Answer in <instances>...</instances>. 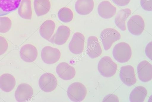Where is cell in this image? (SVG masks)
I'll use <instances>...</instances> for the list:
<instances>
[{
  "mask_svg": "<svg viewBox=\"0 0 152 102\" xmlns=\"http://www.w3.org/2000/svg\"><path fill=\"white\" fill-rule=\"evenodd\" d=\"M112 54L115 60L120 63L128 62L132 56V50L129 45L125 42H121L114 47Z\"/></svg>",
  "mask_w": 152,
  "mask_h": 102,
  "instance_id": "1",
  "label": "cell"
},
{
  "mask_svg": "<svg viewBox=\"0 0 152 102\" xmlns=\"http://www.w3.org/2000/svg\"><path fill=\"white\" fill-rule=\"evenodd\" d=\"M117 68V64L109 56L102 58L98 65V69L100 74L106 78L113 76L116 73Z\"/></svg>",
  "mask_w": 152,
  "mask_h": 102,
  "instance_id": "2",
  "label": "cell"
},
{
  "mask_svg": "<svg viewBox=\"0 0 152 102\" xmlns=\"http://www.w3.org/2000/svg\"><path fill=\"white\" fill-rule=\"evenodd\" d=\"M67 93L68 97L72 101L81 102L85 98L87 94V90L83 84L76 82L69 85Z\"/></svg>",
  "mask_w": 152,
  "mask_h": 102,
  "instance_id": "3",
  "label": "cell"
},
{
  "mask_svg": "<svg viewBox=\"0 0 152 102\" xmlns=\"http://www.w3.org/2000/svg\"><path fill=\"white\" fill-rule=\"evenodd\" d=\"M121 37L120 33L115 29L108 28L104 29L100 34V38L104 50H109L113 43L119 40Z\"/></svg>",
  "mask_w": 152,
  "mask_h": 102,
  "instance_id": "4",
  "label": "cell"
},
{
  "mask_svg": "<svg viewBox=\"0 0 152 102\" xmlns=\"http://www.w3.org/2000/svg\"><path fill=\"white\" fill-rule=\"evenodd\" d=\"M145 23L143 18L137 15L132 16L127 23V27L129 32L132 34L138 36L143 32Z\"/></svg>",
  "mask_w": 152,
  "mask_h": 102,
  "instance_id": "5",
  "label": "cell"
},
{
  "mask_svg": "<svg viewBox=\"0 0 152 102\" xmlns=\"http://www.w3.org/2000/svg\"><path fill=\"white\" fill-rule=\"evenodd\" d=\"M39 85L42 90L47 93L54 91L58 85V81L55 75L51 73L43 74L39 80Z\"/></svg>",
  "mask_w": 152,
  "mask_h": 102,
  "instance_id": "6",
  "label": "cell"
},
{
  "mask_svg": "<svg viewBox=\"0 0 152 102\" xmlns=\"http://www.w3.org/2000/svg\"><path fill=\"white\" fill-rule=\"evenodd\" d=\"M61 55V52L58 49L48 46L44 47L41 53L43 61L49 65L57 62L60 59Z\"/></svg>",
  "mask_w": 152,
  "mask_h": 102,
  "instance_id": "7",
  "label": "cell"
},
{
  "mask_svg": "<svg viewBox=\"0 0 152 102\" xmlns=\"http://www.w3.org/2000/svg\"><path fill=\"white\" fill-rule=\"evenodd\" d=\"M119 76L122 82L128 86H131L137 82V79L134 67L127 65L121 67Z\"/></svg>",
  "mask_w": 152,
  "mask_h": 102,
  "instance_id": "8",
  "label": "cell"
},
{
  "mask_svg": "<svg viewBox=\"0 0 152 102\" xmlns=\"http://www.w3.org/2000/svg\"><path fill=\"white\" fill-rule=\"evenodd\" d=\"M88 56L91 59L97 58L102 53V50L98 38L91 36L88 39L86 50Z\"/></svg>",
  "mask_w": 152,
  "mask_h": 102,
  "instance_id": "9",
  "label": "cell"
},
{
  "mask_svg": "<svg viewBox=\"0 0 152 102\" xmlns=\"http://www.w3.org/2000/svg\"><path fill=\"white\" fill-rule=\"evenodd\" d=\"M85 42L84 36L80 33H76L69 44V50L75 55L82 53L84 50Z\"/></svg>",
  "mask_w": 152,
  "mask_h": 102,
  "instance_id": "10",
  "label": "cell"
},
{
  "mask_svg": "<svg viewBox=\"0 0 152 102\" xmlns=\"http://www.w3.org/2000/svg\"><path fill=\"white\" fill-rule=\"evenodd\" d=\"M70 34L71 30L68 27L61 26L58 27L57 32L49 41L53 44L62 45L67 41Z\"/></svg>",
  "mask_w": 152,
  "mask_h": 102,
  "instance_id": "11",
  "label": "cell"
},
{
  "mask_svg": "<svg viewBox=\"0 0 152 102\" xmlns=\"http://www.w3.org/2000/svg\"><path fill=\"white\" fill-rule=\"evenodd\" d=\"M137 75L139 79L144 82L151 81L152 78V66L147 61L140 62L137 67Z\"/></svg>",
  "mask_w": 152,
  "mask_h": 102,
  "instance_id": "12",
  "label": "cell"
},
{
  "mask_svg": "<svg viewBox=\"0 0 152 102\" xmlns=\"http://www.w3.org/2000/svg\"><path fill=\"white\" fill-rule=\"evenodd\" d=\"M56 72L60 78L65 80L73 79L76 74L75 68L65 62H62L57 66Z\"/></svg>",
  "mask_w": 152,
  "mask_h": 102,
  "instance_id": "13",
  "label": "cell"
},
{
  "mask_svg": "<svg viewBox=\"0 0 152 102\" xmlns=\"http://www.w3.org/2000/svg\"><path fill=\"white\" fill-rule=\"evenodd\" d=\"M33 88L27 83H22L18 86L15 92V98L18 102L28 101L33 95Z\"/></svg>",
  "mask_w": 152,
  "mask_h": 102,
  "instance_id": "14",
  "label": "cell"
},
{
  "mask_svg": "<svg viewBox=\"0 0 152 102\" xmlns=\"http://www.w3.org/2000/svg\"><path fill=\"white\" fill-rule=\"evenodd\" d=\"M20 55L24 61L28 63L33 62L37 58L38 51L34 45L27 44L24 45L21 48Z\"/></svg>",
  "mask_w": 152,
  "mask_h": 102,
  "instance_id": "15",
  "label": "cell"
},
{
  "mask_svg": "<svg viewBox=\"0 0 152 102\" xmlns=\"http://www.w3.org/2000/svg\"><path fill=\"white\" fill-rule=\"evenodd\" d=\"M116 8L107 1L102 2L98 7V15L101 18L108 19L112 18L116 14Z\"/></svg>",
  "mask_w": 152,
  "mask_h": 102,
  "instance_id": "16",
  "label": "cell"
},
{
  "mask_svg": "<svg viewBox=\"0 0 152 102\" xmlns=\"http://www.w3.org/2000/svg\"><path fill=\"white\" fill-rule=\"evenodd\" d=\"M22 0H0V16L7 15L16 11Z\"/></svg>",
  "mask_w": 152,
  "mask_h": 102,
  "instance_id": "17",
  "label": "cell"
},
{
  "mask_svg": "<svg viewBox=\"0 0 152 102\" xmlns=\"http://www.w3.org/2000/svg\"><path fill=\"white\" fill-rule=\"evenodd\" d=\"M94 3L93 0H77L75 8L76 12L81 15H87L93 10Z\"/></svg>",
  "mask_w": 152,
  "mask_h": 102,
  "instance_id": "18",
  "label": "cell"
},
{
  "mask_svg": "<svg viewBox=\"0 0 152 102\" xmlns=\"http://www.w3.org/2000/svg\"><path fill=\"white\" fill-rule=\"evenodd\" d=\"M131 10L129 8L122 9L116 15L115 19V23L116 26L122 31L126 30V21L132 14Z\"/></svg>",
  "mask_w": 152,
  "mask_h": 102,
  "instance_id": "19",
  "label": "cell"
},
{
  "mask_svg": "<svg viewBox=\"0 0 152 102\" xmlns=\"http://www.w3.org/2000/svg\"><path fill=\"white\" fill-rule=\"evenodd\" d=\"M16 83L15 77L10 74H5L0 76V88L3 91L9 92L13 90Z\"/></svg>",
  "mask_w": 152,
  "mask_h": 102,
  "instance_id": "20",
  "label": "cell"
},
{
  "mask_svg": "<svg viewBox=\"0 0 152 102\" xmlns=\"http://www.w3.org/2000/svg\"><path fill=\"white\" fill-rule=\"evenodd\" d=\"M56 27V24L52 20L46 21L40 28L39 33L41 36L44 39L49 41L53 35Z\"/></svg>",
  "mask_w": 152,
  "mask_h": 102,
  "instance_id": "21",
  "label": "cell"
},
{
  "mask_svg": "<svg viewBox=\"0 0 152 102\" xmlns=\"http://www.w3.org/2000/svg\"><path fill=\"white\" fill-rule=\"evenodd\" d=\"M34 6L35 12L38 17L46 15L51 8L50 0H34Z\"/></svg>",
  "mask_w": 152,
  "mask_h": 102,
  "instance_id": "22",
  "label": "cell"
},
{
  "mask_svg": "<svg viewBox=\"0 0 152 102\" xmlns=\"http://www.w3.org/2000/svg\"><path fill=\"white\" fill-rule=\"evenodd\" d=\"M18 13L19 16L23 19H31L32 10L31 0H22L18 8Z\"/></svg>",
  "mask_w": 152,
  "mask_h": 102,
  "instance_id": "23",
  "label": "cell"
},
{
  "mask_svg": "<svg viewBox=\"0 0 152 102\" xmlns=\"http://www.w3.org/2000/svg\"><path fill=\"white\" fill-rule=\"evenodd\" d=\"M147 94V91L144 87L138 86L134 88L130 93L129 99L131 102H142Z\"/></svg>",
  "mask_w": 152,
  "mask_h": 102,
  "instance_id": "24",
  "label": "cell"
},
{
  "mask_svg": "<svg viewBox=\"0 0 152 102\" xmlns=\"http://www.w3.org/2000/svg\"><path fill=\"white\" fill-rule=\"evenodd\" d=\"M58 15L59 20L65 23L70 22L74 18L73 12L67 7H64L61 9L58 12Z\"/></svg>",
  "mask_w": 152,
  "mask_h": 102,
  "instance_id": "25",
  "label": "cell"
},
{
  "mask_svg": "<svg viewBox=\"0 0 152 102\" xmlns=\"http://www.w3.org/2000/svg\"><path fill=\"white\" fill-rule=\"evenodd\" d=\"M12 26V22L8 17L0 16V33L9 32Z\"/></svg>",
  "mask_w": 152,
  "mask_h": 102,
  "instance_id": "26",
  "label": "cell"
},
{
  "mask_svg": "<svg viewBox=\"0 0 152 102\" xmlns=\"http://www.w3.org/2000/svg\"><path fill=\"white\" fill-rule=\"evenodd\" d=\"M8 47L7 41L3 37L0 36V56L4 55L7 52Z\"/></svg>",
  "mask_w": 152,
  "mask_h": 102,
  "instance_id": "27",
  "label": "cell"
},
{
  "mask_svg": "<svg viewBox=\"0 0 152 102\" xmlns=\"http://www.w3.org/2000/svg\"><path fill=\"white\" fill-rule=\"evenodd\" d=\"M152 0H140L141 6L144 10L151 12L152 10Z\"/></svg>",
  "mask_w": 152,
  "mask_h": 102,
  "instance_id": "28",
  "label": "cell"
},
{
  "mask_svg": "<svg viewBox=\"0 0 152 102\" xmlns=\"http://www.w3.org/2000/svg\"><path fill=\"white\" fill-rule=\"evenodd\" d=\"M103 102H119L118 97L115 94H110L106 95L102 100Z\"/></svg>",
  "mask_w": 152,
  "mask_h": 102,
  "instance_id": "29",
  "label": "cell"
},
{
  "mask_svg": "<svg viewBox=\"0 0 152 102\" xmlns=\"http://www.w3.org/2000/svg\"><path fill=\"white\" fill-rule=\"evenodd\" d=\"M145 52L146 56L151 60L152 59V42H149L145 47Z\"/></svg>",
  "mask_w": 152,
  "mask_h": 102,
  "instance_id": "30",
  "label": "cell"
},
{
  "mask_svg": "<svg viewBox=\"0 0 152 102\" xmlns=\"http://www.w3.org/2000/svg\"><path fill=\"white\" fill-rule=\"evenodd\" d=\"M114 4L120 7H124L128 5L131 0H112Z\"/></svg>",
  "mask_w": 152,
  "mask_h": 102,
  "instance_id": "31",
  "label": "cell"
}]
</instances>
